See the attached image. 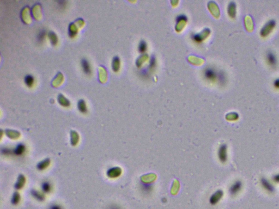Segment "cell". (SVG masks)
<instances>
[{
    "instance_id": "obj_1",
    "label": "cell",
    "mask_w": 279,
    "mask_h": 209,
    "mask_svg": "<svg viewBox=\"0 0 279 209\" xmlns=\"http://www.w3.org/2000/svg\"><path fill=\"white\" fill-rule=\"evenodd\" d=\"M276 21L274 19H270L264 23L261 28L260 34L261 36L266 37L272 32V30L275 27Z\"/></svg>"
},
{
    "instance_id": "obj_2",
    "label": "cell",
    "mask_w": 279,
    "mask_h": 209,
    "mask_svg": "<svg viewBox=\"0 0 279 209\" xmlns=\"http://www.w3.org/2000/svg\"><path fill=\"white\" fill-rule=\"evenodd\" d=\"M266 61L268 64L272 67H275L278 63V59L275 53L271 50H269L266 53Z\"/></svg>"
},
{
    "instance_id": "obj_3",
    "label": "cell",
    "mask_w": 279,
    "mask_h": 209,
    "mask_svg": "<svg viewBox=\"0 0 279 209\" xmlns=\"http://www.w3.org/2000/svg\"><path fill=\"white\" fill-rule=\"evenodd\" d=\"M260 185L263 188L269 193H273L275 191L273 185L265 178H262L260 180Z\"/></svg>"
},
{
    "instance_id": "obj_4",
    "label": "cell",
    "mask_w": 279,
    "mask_h": 209,
    "mask_svg": "<svg viewBox=\"0 0 279 209\" xmlns=\"http://www.w3.org/2000/svg\"><path fill=\"white\" fill-rule=\"evenodd\" d=\"M243 187V183H241V181L240 180H237L236 181L230 188V193L231 195L232 196H235L237 194L241 191V188Z\"/></svg>"
},
{
    "instance_id": "obj_5",
    "label": "cell",
    "mask_w": 279,
    "mask_h": 209,
    "mask_svg": "<svg viewBox=\"0 0 279 209\" xmlns=\"http://www.w3.org/2000/svg\"><path fill=\"white\" fill-rule=\"evenodd\" d=\"M219 160L222 162H225L227 160V148L226 145H223L220 146L218 151Z\"/></svg>"
},
{
    "instance_id": "obj_6",
    "label": "cell",
    "mask_w": 279,
    "mask_h": 209,
    "mask_svg": "<svg viewBox=\"0 0 279 209\" xmlns=\"http://www.w3.org/2000/svg\"><path fill=\"white\" fill-rule=\"evenodd\" d=\"M223 192L221 191H218L216 192L215 193L213 194L210 198L209 202L211 205H216L218 202L220 201V200L223 197Z\"/></svg>"
},
{
    "instance_id": "obj_7",
    "label": "cell",
    "mask_w": 279,
    "mask_h": 209,
    "mask_svg": "<svg viewBox=\"0 0 279 209\" xmlns=\"http://www.w3.org/2000/svg\"><path fill=\"white\" fill-rule=\"evenodd\" d=\"M218 74L215 72V70L211 68H208L204 71V76L208 80H213L219 76Z\"/></svg>"
},
{
    "instance_id": "obj_8",
    "label": "cell",
    "mask_w": 279,
    "mask_h": 209,
    "mask_svg": "<svg viewBox=\"0 0 279 209\" xmlns=\"http://www.w3.org/2000/svg\"><path fill=\"white\" fill-rule=\"evenodd\" d=\"M228 13L231 17L234 18L236 14V4L234 2H231L228 6Z\"/></svg>"
},
{
    "instance_id": "obj_9",
    "label": "cell",
    "mask_w": 279,
    "mask_h": 209,
    "mask_svg": "<svg viewBox=\"0 0 279 209\" xmlns=\"http://www.w3.org/2000/svg\"><path fill=\"white\" fill-rule=\"evenodd\" d=\"M81 63H82V67L83 68L84 72L86 74H90L91 72V69H90V67L88 62L86 60H83L82 61Z\"/></svg>"
},
{
    "instance_id": "obj_10",
    "label": "cell",
    "mask_w": 279,
    "mask_h": 209,
    "mask_svg": "<svg viewBox=\"0 0 279 209\" xmlns=\"http://www.w3.org/2000/svg\"><path fill=\"white\" fill-rule=\"evenodd\" d=\"M25 83H26L27 85L28 86L30 87L33 83L34 80H33V78L32 76H31V75H28L25 77Z\"/></svg>"
},
{
    "instance_id": "obj_11",
    "label": "cell",
    "mask_w": 279,
    "mask_h": 209,
    "mask_svg": "<svg viewBox=\"0 0 279 209\" xmlns=\"http://www.w3.org/2000/svg\"><path fill=\"white\" fill-rule=\"evenodd\" d=\"M120 65V60L118 57H115L113 60V69L114 70L116 71L119 68Z\"/></svg>"
},
{
    "instance_id": "obj_12",
    "label": "cell",
    "mask_w": 279,
    "mask_h": 209,
    "mask_svg": "<svg viewBox=\"0 0 279 209\" xmlns=\"http://www.w3.org/2000/svg\"><path fill=\"white\" fill-rule=\"evenodd\" d=\"M146 48H147L146 43L144 41H141V43H140L139 46V49L140 51L141 52H143L146 51Z\"/></svg>"
},
{
    "instance_id": "obj_13",
    "label": "cell",
    "mask_w": 279,
    "mask_h": 209,
    "mask_svg": "<svg viewBox=\"0 0 279 209\" xmlns=\"http://www.w3.org/2000/svg\"><path fill=\"white\" fill-rule=\"evenodd\" d=\"M43 190L44 191H46V192H49L50 190V188H51V186H50V185L48 183H43Z\"/></svg>"
},
{
    "instance_id": "obj_14",
    "label": "cell",
    "mask_w": 279,
    "mask_h": 209,
    "mask_svg": "<svg viewBox=\"0 0 279 209\" xmlns=\"http://www.w3.org/2000/svg\"><path fill=\"white\" fill-rule=\"evenodd\" d=\"M192 39H194L196 42H200L202 40V39L199 34L192 35Z\"/></svg>"
},
{
    "instance_id": "obj_15",
    "label": "cell",
    "mask_w": 279,
    "mask_h": 209,
    "mask_svg": "<svg viewBox=\"0 0 279 209\" xmlns=\"http://www.w3.org/2000/svg\"><path fill=\"white\" fill-rule=\"evenodd\" d=\"M273 86L276 89H279V77L276 78L273 81Z\"/></svg>"
},
{
    "instance_id": "obj_16",
    "label": "cell",
    "mask_w": 279,
    "mask_h": 209,
    "mask_svg": "<svg viewBox=\"0 0 279 209\" xmlns=\"http://www.w3.org/2000/svg\"><path fill=\"white\" fill-rule=\"evenodd\" d=\"M83 103H84V102H83V101H80L79 105L80 110L82 111L83 112L86 110L85 105L84 104L83 105Z\"/></svg>"
},
{
    "instance_id": "obj_17",
    "label": "cell",
    "mask_w": 279,
    "mask_h": 209,
    "mask_svg": "<svg viewBox=\"0 0 279 209\" xmlns=\"http://www.w3.org/2000/svg\"><path fill=\"white\" fill-rule=\"evenodd\" d=\"M273 180L274 183H279V173L273 176Z\"/></svg>"
},
{
    "instance_id": "obj_18",
    "label": "cell",
    "mask_w": 279,
    "mask_h": 209,
    "mask_svg": "<svg viewBox=\"0 0 279 209\" xmlns=\"http://www.w3.org/2000/svg\"><path fill=\"white\" fill-rule=\"evenodd\" d=\"M50 209H62L61 207L58 205H53L51 207Z\"/></svg>"
},
{
    "instance_id": "obj_19",
    "label": "cell",
    "mask_w": 279,
    "mask_h": 209,
    "mask_svg": "<svg viewBox=\"0 0 279 209\" xmlns=\"http://www.w3.org/2000/svg\"><path fill=\"white\" fill-rule=\"evenodd\" d=\"M43 36H44V33L43 32H42L40 34H39V40H42L43 38Z\"/></svg>"
},
{
    "instance_id": "obj_20",
    "label": "cell",
    "mask_w": 279,
    "mask_h": 209,
    "mask_svg": "<svg viewBox=\"0 0 279 209\" xmlns=\"http://www.w3.org/2000/svg\"><path fill=\"white\" fill-rule=\"evenodd\" d=\"M112 209H120V208H118V207H117V206H116V207H113V208H112Z\"/></svg>"
}]
</instances>
